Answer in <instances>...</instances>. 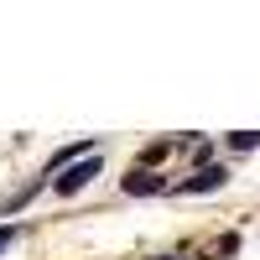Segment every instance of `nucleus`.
<instances>
[{
	"label": "nucleus",
	"instance_id": "f257e3e1",
	"mask_svg": "<svg viewBox=\"0 0 260 260\" xmlns=\"http://www.w3.org/2000/svg\"><path fill=\"white\" fill-rule=\"evenodd\" d=\"M94 177H99V151H94V156H83V161H73V167L52 182V192H57V198H73V192H83Z\"/></svg>",
	"mask_w": 260,
	"mask_h": 260
},
{
	"label": "nucleus",
	"instance_id": "f03ea898",
	"mask_svg": "<svg viewBox=\"0 0 260 260\" xmlns=\"http://www.w3.org/2000/svg\"><path fill=\"white\" fill-rule=\"evenodd\" d=\"M224 182H229L224 167H198V177H187L177 192H213V187H224Z\"/></svg>",
	"mask_w": 260,
	"mask_h": 260
},
{
	"label": "nucleus",
	"instance_id": "7ed1b4c3",
	"mask_svg": "<svg viewBox=\"0 0 260 260\" xmlns=\"http://www.w3.org/2000/svg\"><path fill=\"white\" fill-rule=\"evenodd\" d=\"M167 182L156 177V172H136V167H130V177H125V192H130V198H146V192H161Z\"/></svg>",
	"mask_w": 260,
	"mask_h": 260
},
{
	"label": "nucleus",
	"instance_id": "20e7f679",
	"mask_svg": "<svg viewBox=\"0 0 260 260\" xmlns=\"http://www.w3.org/2000/svg\"><path fill=\"white\" fill-rule=\"evenodd\" d=\"M229 146H234V151H255V146H260V130H234Z\"/></svg>",
	"mask_w": 260,
	"mask_h": 260
},
{
	"label": "nucleus",
	"instance_id": "39448f33",
	"mask_svg": "<svg viewBox=\"0 0 260 260\" xmlns=\"http://www.w3.org/2000/svg\"><path fill=\"white\" fill-rule=\"evenodd\" d=\"M16 234H21V224H11V219H6V224H0V255H6V250L16 245Z\"/></svg>",
	"mask_w": 260,
	"mask_h": 260
},
{
	"label": "nucleus",
	"instance_id": "423d86ee",
	"mask_svg": "<svg viewBox=\"0 0 260 260\" xmlns=\"http://www.w3.org/2000/svg\"><path fill=\"white\" fill-rule=\"evenodd\" d=\"M156 260H172V255H156Z\"/></svg>",
	"mask_w": 260,
	"mask_h": 260
}]
</instances>
